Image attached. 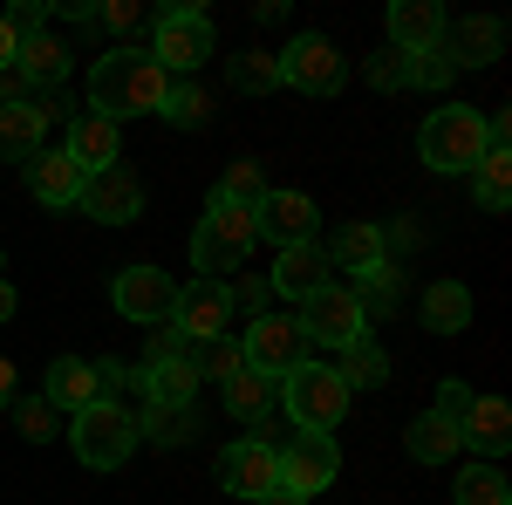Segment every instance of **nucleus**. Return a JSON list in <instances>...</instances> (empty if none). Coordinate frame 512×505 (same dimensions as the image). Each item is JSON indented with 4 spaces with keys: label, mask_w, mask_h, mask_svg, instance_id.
Segmentation results:
<instances>
[{
    "label": "nucleus",
    "mask_w": 512,
    "mask_h": 505,
    "mask_svg": "<svg viewBox=\"0 0 512 505\" xmlns=\"http://www.w3.org/2000/svg\"><path fill=\"white\" fill-rule=\"evenodd\" d=\"M355 301H362V314L396 308V273H390V267H369L362 280H355Z\"/></svg>",
    "instance_id": "obj_40"
},
{
    "label": "nucleus",
    "mask_w": 512,
    "mask_h": 505,
    "mask_svg": "<svg viewBox=\"0 0 512 505\" xmlns=\"http://www.w3.org/2000/svg\"><path fill=\"white\" fill-rule=\"evenodd\" d=\"M0 321H14V287L0 280Z\"/></svg>",
    "instance_id": "obj_51"
},
{
    "label": "nucleus",
    "mask_w": 512,
    "mask_h": 505,
    "mask_svg": "<svg viewBox=\"0 0 512 505\" xmlns=\"http://www.w3.org/2000/svg\"><path fill=\"white\" fill-rule=\"evenodd\" d=\"M280 410L294 417V430L328 437V430L342 424V410H349V383H342L328 362H308V369H294V376L280 383Z\"/></svg>",
    "instance_id": "obj_5"
},
{
    "label": "nucleus",
    "mask_w": 512,
    "mask_h": 505,
    "mask_svg": "<svg viewBox=\"0 0 512 505\" xmlns=\"http://www.w3.org/2000/svg\"><path fill=\"white\" fill-rule=\"evenodd\" d=\"M41 396L55 403V410H89L96 396H103V383H96V362H82V355H55L48 362V383H41Z\"/></svg>",
    "instance_id": "obj_19"
},
{
    "label": "nucleus",
    "mask_w": 512,
    "mask_h": 505,
    "mask_svg": "<svg viewBox=\"0 0 512 505\" xmlns=\"http://www.w3.org/2000/svg\"><path fill=\"white\" fill-rule=\"evenodd\" d=\"M321 280H335V273H328V253H321V246H280L274 273H267V287H274V294H287V301H308Z\"/></svg>",
    "instance_id": "obj_20"
},
{
    "label": "nucleus",
    "mask_w": 512,
    "mask_h": 505,
    "mask_svg": "<svg viewBox=\"0 0 512 505\" xmlns=\"http://www.w3.org/2000/svg\"><path fill=\"white\" fill-rule=\"evenodd\" d=\"M110 301H117L123 321H137V328H151V321H171V301H178V280L158 267H123L117 287H110Z\"/></svg>",
    "instance_id": "obj_14"
},
{
    "label": "nucleus",
    "mask_w": 512,
    "mask_h": 505,
    "mask_svg": "<svg viewBox=\"0 0 512 505\" xmlns=\"http://www.w3.org/2000/svg\"><path fill=\"white\" fill-rule=\"evenodd\" d=\"M239 362L260 369V376H274V383H287L294 369H308V335L294 321H280V314H253V328L239 335Z\"/></svg>",
    "instance_id": "obj_9"
},
{
    "label": "nucleus",
    "mask_w": 512,
    "mask_h": 505,
    "mask_svg": "<svg viewBox=\"0 0 512 505\" xmlns=\"http://www.w3.org/2000/svg\"><path fill=\"white\" fill-rule=\"evenodd\" d=\"M417 239H424V233H417V219H396L390 233H383V260H390V253H403V246H417Z\"/></svg>",
    "instance_id": "obj_46"
},
{
    "label": "nucleus",
    "mask_w": 512,
    "mask_h": 505,
    "mask_svg": "<svg viewBox=\"0 0 512 505\" xmlns=\"http://www.w3.org/2000/svg\"><path fill=\"white\" fill-rule=\"evenodd\" d=\"M472 410V383H437V410L431 417H444V424H458Z\"/></svg>",
    "instance_id": "obj_42"
},
{
    "label": "nucleus",
    "mask_w": 512,
    "mask_h": 505,
    "mask_svg": "<svg viewBox=\"0 0 512 505\" xmlns=\"http://www.w3.org/2000/svg\"><path fill=\"white\" fill-rule=\"evenodd\" d=\"M151 62L178 82L212 62V21H205V7H164L158 35H151Z\"/></svg>",
    "instance_id": "obj_7"
},
{
    "label": "nucleus",
    "mask_w": 512,
    "mask_h": 505,
    "mask_svg": "<svg viewBox=\"0 0 512 505\" xmlns=\"http://www.w3.org/2000/svg\"><path fill=\"white\" fill-rule=\"evenodd\" d=\"M308 342H328V349H349V342H362L369 335V314H362V301H355L349 280H321L315 294L301 301V321H294Z\"/></svg>",
    "instance_id": "obj_6"
},
{
    "label": "nucleus",
    "mask_w": 512,
    "mask_h": 505,
    "mask_svg": "<svg viewBox=\"0 0 512 505\" xmlns=\"http://www.w3.org/2000/svg\"><path fill=\"white\" fill-rule=\"evenodd\" d=\"M280 458V492H294V499H315V492H328L335 485V471H342V451H335V437H287V444H274Z\"/></svg>",
    "instance_id": "obj_10"
},
{
    "label": "nucleus",
    "mask_w": 512,
    "mask_h": 505,
    "mask_svg": "<svg viewBox=\"0 0 512 505\" xmlns=\"http://www.w3.org/2000/svg\"><path fill=\"white\" fill-rule=\"evenodd\" d=\"M28 192H35L41 205H76V198H82L76 157H69V151H48V144H41V151L28 157Z\"/></svg>",
    "instance_id": "obj_22"
},
{
    "label": "nucleus",
    "mask_w": 512,
    "mask_h": 505,
    "mask_svg": "<svg viewBox=\"0 0 512 505\" xmlns=\"http://www.w3.org/2000/svg\"><path fill=\"white\" fill-rule=\"evenodd\" d=\"M328 267H342V273L390 267V260H383V226H369V219L342 226V233H335V246H328Z\"/></svg>",
    "instance_id": "obj_25"
},
{
    "label": "nucleus",
    "mask_w": 512,
    "mask_h": 505,
    "mask_svg": "<svg viewBox=\"0 0 512 505\" xmlns=\"http://www.w3.org/2000/svg\"><path fill=\"white\" fill-rule=\"evenodd\" d=\"M417 157L444 171V178H458V171H478V157H485V110H465V103H444L424 117L417 130Z\"/></svg>",
    "instance_id": "obj_3"
},
{
    "label": "nucleus",
    "mask_w": 512,
    "mask_h": 505,
    "mask_svg": "<svg viewBox=\"0 0 512 505\" xmlns=\"http://www.w3.org/2000/svg\"><path fill=\"white\" fill-rule=\"evenodd\" d=\"M506 55V21H492V14H478L458 28V48H451V62L458 69H485V62H499Z\"/></svg>",
    "instance_id": "obj_27"
},
{
    "label": "nucleus",
    "mask_w": 512,
    "mask_h": 505,
    "mask_svg": "<svg viewBox=\"0 0 512 505\" xmlns=\"http://www.w3.org/2000/svg\"><path fill=\"white\" fill-rule=\"evenodd\" d=\"M158 117L178 123V130H198V123L212 117V103H205V89H198V82H178V76H171V89H164V103H158Z\"/></svg>",
    "instance_id": "obj_36"
},
{
    "label": "nucleus",
    "mask_w": 512,
    "mask_h": 505,
    "mask_svg": "<svg viewBox=\"0 0 512 505\" xmlns=\"http://www.w3.org/2000/svg\"><path fill=\"white\" fill-rule=\"evenodd\" d=\"M458 444H472L478 458H506L512 451V410L499 396H472V410L458 417Z\"/></svg>",
    "instance_id": "obj_18"
},
{
    "label": "nucleus",
    "mask_w": 512,
    "mask_h": 505,
    "mask_svg": "<svg viewBox=\"0 0 512 505\" xmlns=\"http://www.w3.org/2000/svg\"><path fill=\"white\" fill-rule=\"evenodd\" d=\"M253 226H260V239H274V246H315V198L308 192H274L267 185V198H260V212H253Z\"/></svg>",
    "instance_id": "obj_15"
},
{
    "label": "nucleus",
    "mask_w": 512,
    "mask_h": 505,
    "mask_svg": "<svg viewBox=\"0 0 512 505\" xmlns=\"http://www.w3.org/2000/svg\"><path fill=\"white\" fill-rule=\"evenodd\" d=\"M369 82H376V89H403V55H383V62H376V69H369Z\"/></svg>",
    "instance_id": "obj_47"
},
{
    "label": "nucleus",
    "mask_w": 512,
    "mask_h": 505,
    "mask_svg": "<svg viewBox=\"0 0 512 505\" xmlns=\"http://www.w3.org/2000/svg\"><path fill=\"white\" fill-rule=\"evenodd\" d=\"M472 198L485 212H506L512 205V151H485L472 171Z\"/></svg>",
    "instance_id": "obj_31"
},
{
    "label": "nucleus",
    "mask_w": 512,
    "mask_h": 505,
    "mask_svg": "<svg viewBox=\"0 0 512 505\" xmlns=\"http://www.w3.org/2000/svg\"><path fill=\"white\" fill-rule=\"evenodd\" d=\"M171 328H178L185 342L233 335V294H226V280H192V287H178V301H171Z\"/></svg>",
    "instance_id": "obj_13"
},
{
    "label": "nucleus",
    "mask_w": 512,
    "mask_h": 505,
    "mask_svg": "<svg viewBox=\"0 0 512 505\" xmlns=\"http://www.w3.org/2000/svg\"><path fill=\"white\" fill-rule=\"evenodd\" d=\"M451 76H458V62H451L444 48H424V55H403V82H417V89H444Z\"/></svg>",
    "instance_id": "obj_39"
},
{
    "label": "nucleus",
    "mask_w": 512,
    "mask_h": 505,
    "mask_svg": "<svg viewBox=\"0 0 512 505\" xmlns=\"http://www.w3.org/2000/svg\"><path fill=\"white\" fill-rule=\"evenodd\" d=\"M164 89H171V76H164L144 48H110V55L89 69V110L110 117V123L151 117V110L164 103Z\"/></svg>",
    "instance_id": "obj_1"
},
{
    "label": "nucleus",
    "mask_w": 512,
    "mask_h": 505,
    "mask_svg": "<svg viewBox=\"0 0 512 505\" xmlns=\"http://www.w3.org/2000/svg\"><path fill=\"white\" fill-rule=\"evenodd\" d=\"M212 198L260 212V198H267V171H260V157H239V164H226V178H219V192H212Z\"/></svg>",
    "instance_id": "obj_35"
},
{
    "label": "nucleus",
    "mask_w": 512,
    "mask_h": 505,
    "mask_svg": "<svg viewBox=\"0 0 512 505\" xmlns=\"http://www.w3.org/2000/svg\"><path fill=\"white\" fill-rule=\"evenodd\" d=\"M451 505H512L506 471H499V465H472V471H458V485H451Z\"/></svg>",
    "instance_id": "obj_34"
},
{
    "label": "nucleus",
    "mask_w": 512,
    "mask_h": 505,
    "mask_svg": "<svg viewBox=\"0 0 512 505\" xmlns=\"http://www.w3.org/2000/svg\"><path fill=\"white\" fill-rule=\"evenodd\" d=\"M48 137V103L41 96H0V157L28 164Z\"/></svg>",
    "instance_id": "obj_16"
},
{
    "label": "nucleus",
    "mask_w": 512,
    "mask_h": 505,
    "mask_svg": "<svg viewBox=\"0 0 512 505\" xmlns=\"http://www.w3.org/2000/svg\"><path fill=\"white\" fill-rule=\"evenodd\" d=\"M253 505H308V499H294V492H280V485H274V492H260Z\"/></svg>",
    "instance_id": "obj_49"
},
{
    "label": "nucleus",
    "mask_w": 512,
    "mask_h": 505,
    "mask_svg": "<svg viewBox=\"0 0 512 505\" xmlns=\"http://www.w3.org/2000/svg\"><path fill=\"white\" fill-rule=\"evenodd\" d=\"M390 41H396V55L437 48V41H444V7H437V0H396L390 7Z\"/></svg>",
    "instance_id": "obj_21"
},
{
    "label": "nucleus",
    "mask_w": 512,
    "mask_h": 505,
    "mask_svg": "<svg viewBox=\"0 0 512 505\" xmlns=\"http://www.w3.org/2000/svg\"><path fill=\"white\" fill-rule=\"evenodd\" d=\"M144 437L151 444H164V451H178L185 437H198V424H192V403H144Z\"/></svg>",
    "instance_id": "obj_32"
},
{
    "label": "nucleus",
    "mask_w": 512,
    "mask_h": 505,
    "mask_svg": "<svg viewBox=\"0 0 512 505\" xmlns=\"http://www.w3.org/2000/svg\"><path fill=\"white\" fill-rule=\"evenodd\" d=\"M192 396H198V369L185 362V355L144 369V403H192Z\"/></svg>",
    "instance_id": "obj_30"
},
{
    "label": "nucleus",
    "mask_w": 512,
    "mask_h": 505,
    "mask_svg": "<svg viewBox=\"0 0 512 505\" xmlns=\"http://www.w3.org/2000/svg\"><path fill=\"white\" fill-rule=\"evenodd\" d=\"M96 21H103V28H137L144 7H137V0H110V7H96Z\"/></svg>",
    "instance_id": "obj_45"
},
{
    "label": "nucleus",
    "mask_w": 512,
    "mask_h": 505,
    "mask_svg": "<svg viewBox=\"0 0 512 505\" xmlns=\"http://www.w3.org/2000/svg\"><path fill=\"white\" fill-rule=\"evenodd\" d=\"M76 212H89L96 226H130V219H144V178L130 164H110V171L82 178Z\"/></svg>",
    "instance_id": "obj_11"
},
{
    "label": "nucleus",
    "mask_w": 512,
    "mask_h": 505,
    "mask_svg": "<svg viewBox=\"0 0 512 505\" xmlns=\"http://www.w3.org/2000/svg\"><path fill=\"white\" fill-rule=\"evenodd\" d=\"M226 294H233V308H267V301H274V287H267V280H253V273H246V280H239V287H226Z\"/></svg>",
    "instance_id": "obj_44"
},
{
    "label": "nucleus",
    "mask_w": 512,
    "mask_h": 505,
    "mask_svg": "<svg viewBox=\"0 0 512 505\" xmlns=\"http://www.w3.org/2000/svg\"><path fill=\"white\" fill-rule=\"evenodd\" d=\"M69 444H76V458L89 471H117V465H130V451L144 444V430H137V410H123V403H110V396H96L89 410L69 417Z\"/></svg>",
    "instance_id": "obj_2"
},
{
    "label": "nucleus",
    "mask_w": 512,
    "mask_h": 505,
    "mask_svg": "<svg viewBox=\"0 0 512 505\" xmlns=\"http://www.w3.org/2000/svg\"><path fill=\"white\" fill-rule=\"evenodd\" d=\"M62 151L76 157V171L82 178H96V171H110L123 151V130L110 117H96V110H82V117H69V144Z\"/></svg>",
    "instance_id": "obj_17"
},
{
    "label": "nucleus",
    "mask_w": 512,
    "mask_h": 505,
    "mask_svg": "<svg viewBox=\"0 0 512 505\" xmlns=\"http://www.w3.org/2000/svg\"><path fill=\"white\" fill-rule=\"evenodd\" d=\"M274 69H280V82L301 89V96H335V89L349 82V62H342V48L328 35H294L274 55Z\"/></svg>",
    "instance_id": "obj_8"
},
{
    "label": "nucleus",
    "mask_w": 512,
    "mask_h": 505,
    "mask_svg": "<svg viewBox=\"0 0 512 505\" xmlns=\"http://www.w3.org/2000/svg\"><path fill=\"white\" fill-rule=\"evenodd\" d=\"M171 355H185V335H178L171 321H151V355H144V369H151V362H171Z\"/></svg>",
    "instance_id": "obj_43"
},
{
    "label": "nucleus",
    "mask_w": 512,
    "mask_h": 505,
    "mask_svg": "<svg viewBox=\"0 0 512 505\" xmlns=\"http://www.w3.org/2000/svg\"><path fill=\"white\" fill-rule=\"evenodd\" d=\"M424 328H431V335H465V328H472V287L431 280V287H424Z\"/></svg>",
    "instance_id": "obj_24"
},
{
    "label": "nucleus",
    "mask_w": 512,
    "mask_h": 505,
    "mask_svg": "<svg viewBox=\"0 0 512 505\" xmlns=\"http://www.w3.org/2000/svg\"><path fill=\"white\" fill-rule=\"evenodd\" d=\"M403 444H410V458H417V465H451V458L465 451V444H458V424H444V417H431V410L410 424Z\"/></svg>",
    "instance_id": "obj_28"
},
{
    "label": "nucleus",
    "mask_w": 512,
    "mask_h": 505,
    "mask_svg": "<svg viewBox=\"0 0 512 505\" xmlns=\"http://www.w3.org/2000/svg\"><path fill=\"white\" fill-rule=\"evenodd\" d=\"M185 362L198 369V383H226L239 376L246 362H239V335H205V342H185Z\"/></svg>",
    "instance_id": "obj_29"
},
{
    "label": "nucleus",
    "mask_w": 512,
    "mask_h": 505,
    "mask_svg": "<svg viewBox=\"0 0 512 505\" xmlns=\"http://www.w3.org/2000/svg\"><path fill=\"white\" fill-rule=\"evenodd\" d=\"M14 76L28 82V89H55V82L69 76V41H55V35L14 41Z\"/></svg>",
    "instance_id": "obj_23"
},
{
    "label": "nucleus",
    "mask_w": 512,
    "mask_h": 505,
    "mask_svg": "<svg viewBox=\"0 0 512 505\" xmlns=\"http://www.w3.org/2000/svg\"><path fill=\"white\" fill-rule=\"evenodd\" d=\"M335 376H342L349 389L355 383H362V389H383V383H390V355L362 335V342H349V349H342V369H335Z\"/></svg>",
    "instance_id": "obj_33"
},
{
    "label": "nucleus",
    "mask_w": 512,
    "mask_h": 505,
    "mask_svg": "<svg viewBox=\"0 0 512 505\" xmlns=\"http://www.w3.org/2000/svg\"><path fill=\"white\" fill-rule=\"evenodd\" d=\"M253 239H260L253 212H246V205H226V198H212V205H205V219H198V233H192V267H198V280L233 273L239 260L253 253Z\"/></svg>",
    "instance_id": "obj_4"
},
{
    "label": "nucleus",
    "mask_w": 512,
    "mask_h": 505,
    "mask_svg": "<svg viewBox=\"0 0 512 505\" xmlns=\"http://www.w3.org/2000/svg\"><path fill=\"white\" fill-rule=\"evenodd\" d=\"M7 410H14V424H21V437H28V444H48V437L62 430V410H55L48 396H14Z\"/></svg>",
    "instance_id": "obj_37"
},
{
    "label": "nucleus",
    "mask_w": 512,
    "mask_h": 505,
    "mask_svg": "<svg viewBox=\"0 0 512 505\" xmlns=\"http://www.w3.org/2000/svg\"><path fill=\"white\" fill-rule=\"evenodd\" d=\"M7 403H14V362L0 355V410H7Z\"/></svg>",
    "instance_id": "obj_48"
},
{
    "label": "nucleus",
    "mask_w": 512,
    "mask_h": 505,
    "mask_svg": "<svg viewBox=\"0 0 512 505\" xmlns=\"http://www.w3.org/2000/svg\"><path fill=\"white\" fill-rule=\"evenodd\" d=\"M0 69H14V35H7V21H0Z\"/></svg>",
    "instance_id": "obj_50"
},
{
    "label": "nucleus",
    "mask_w": 512,
    "mask_h": 505,
    "mask_svg": "<svg viewBox=\"0 0 512 505\" xmlns=\"http://www.w3.org/2000/svg\"><path fill=\"white\" fill-rule=\"evenodd\" d=\"M280 403V383L274 376H260V369H239V376H226V410H233L239 424H267V410Z\"/></svg>",
    "instance_id": "obj_26"
},
{
    "label": "nucleus",
    "mask_w": 512,
    "mask_h": 505,
    "mask_svg": "<svg viewBox=\"0 0 512 505\" xmlns=\"http://www.w3.org/2000/svg\"><path fill=\"white\" fill-rule=\"evenodd\" d=\"M0 21H7V35H14V41L48 35V0H14V7H7Z\"/></svg>",
    "instance_id": "obj_41"
},
{
    "label": "nucleus",
    "mask_w": 512,
    "mask_h": 505,
    "mask_svg": "<svg viewBox=\"0 0 512 505\" xmlns=\"http://www.w3.org/2000/svg\"><path fill=\"white\" fill-rule=\"evenodd\" d=\"M280 485V458L267 437H239V444H226L219 451V492H233V499H260V492H274Z\"/></svg>",
    "instance_id": "obj_12"
},
{
    "label": "nucleus",
    "mask_w": 512,
    "mask_h": 505,
    "mask_svg": "<svg viewBox=\"0 0 512 505\" xmlns=\"http://www.w3.org/2000/svg\"><path fill=\"white\" fill-rule=\"evenodd\" d=\"M233 89H246V96H260V89H280V69L267 48H246V55H233Z\"/></svg>",
    "instance_id": "obj_38"
}]
</instances>
